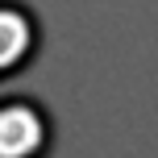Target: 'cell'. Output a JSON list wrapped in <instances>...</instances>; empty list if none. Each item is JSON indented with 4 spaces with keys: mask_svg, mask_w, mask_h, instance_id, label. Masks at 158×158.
Returning <instances> with one entry per match:
<instances>
[{
    "mask_svg": "<svg viewBox=\"0 0 158 158\" xmlns=\"http://www.w3.org/2000/svg\"><path fill=\"white\" fill-rule=\"evenodd\" d=\"M54 146V121L29 96L0 100V158H46Z\"/></svg>",
    "mask_w": 158,
    "mask_h": 158,
    "instance_id": "1",
    "label": "cell"
},
{
    "mask_svg": "<svg viewBox=\"0 0 158 158\" xmlns=\"http://www.w3.org/2000/svg\"><path fill=\"white\" fill-rule=\"evenodd\" d=\"M42 46V29L29 4L21 0H0V83L33 63Z\"/></svg>",
    "mask_w": 158,
    "mask_h": 158,
    "instance_id": "2",
    "label": "cell"
}]
</instances>
